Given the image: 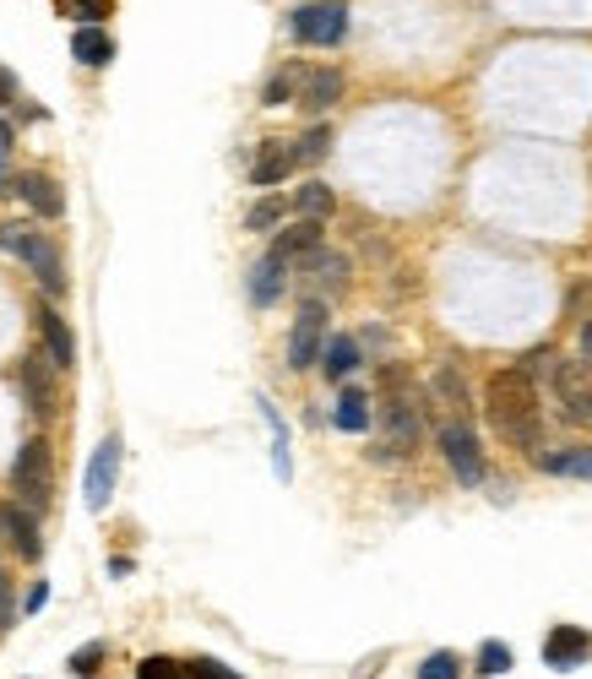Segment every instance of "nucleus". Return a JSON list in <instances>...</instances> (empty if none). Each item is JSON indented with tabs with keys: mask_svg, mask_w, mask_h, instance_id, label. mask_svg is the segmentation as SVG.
<instances>
[{
	"mask_svg": "<svg viewBox=\"0 0 592 679\" xmlns=\"http://www.w3.org/2000/svg\"><path fill=\"white\" fill-rule=\"evenodd\" d=\"M484 408H489V425L506 435L511 446H532L543 419H538V386L527 370H500L489 375V391H484Z\"/></svg>",
	"mask_w": 592,
	"mask_h": 679,
	"instance_id": "nucleus-1",
	"label": "nucleus"
},
{
	"mask_svg": "<svg viewBox=\"0 0 592 679\" xmlns=\"http://www.w3.org/2000/svg\"><path fill=\"white\" fill-rule=\"evenodd\" d=\"M11 490H17V505L28 516H44L50 511V500H55V462H50V440L44 435L22 440V451L11 462Z\"/></svg>",
	"mask_w": 592,
	"mask_h": 679,
	"instance_id": "nucleus-2",
	"label": "nucleus"
},
{
	"mask_svg": "<svg viewBox=\"0 0 592 679\" xmlns=\"http://www.w3.org/2000/svg\"><path fill=\"white\" fill-rule=\"evenodd\" d=\"M0 250L17 255V261H28V267L39 272V283H44L50 300L66 294V261H61V250L50 246L39 229H28V223H0Z\"/></svg>",
	"mask_w": 592,
	"mask_h": 679,
	"instance_id": "nucleus-3",
	"label": "nucleus"
},
{
	"mask_svg": "<svg viewBox=\"0 0 592 679\" xmlns=\"http://www.w3.org/2000/svg\"><path fill=\"white\" fill-rule=\"evenodd\" d=\"M381 430H387L381 457H402V451H413V446H419V435H424V403H419L397 375L387 380V419H381Z\"/></svg>",
	"mask_w": 592,
	"mask_h": 679,
	"instance_id": "nucleus-4",
	"label": "nucleus"
},
{
	"mask_svg": "<svg viewBox=\"0 0 592 679\" xmlns=\"http://www.w3.org/2000/svg\"><path fill=\"white\" fill-rule=\"evenodd\" d=\"M441 451L462 484H484V446L467 419H441Z\"/></svg>",
	"mask_w": 592,
	"mask_h": 679,
	"instance_id": "nucleus-5",
	"label": "nucleus"
},
{
	"mask_svg": "<svg viewBox=\"0 0 592 679\" xmlns=\"http://www.w3.org/2000/svg\"><path fill=\"white\" fill-rule=\"evenodd\" d=\"M342 28H348V6L342 0H316V6H299L288 17V33L299 44H337Z\"/></svg>",
	"mask_w": 592,
	"mask_h": 679,
	"instance_id": "nucleus-6",
	"label": "nucleus"
},
{
	"mask_svg": "<svg viewBox=\"0 0 592 679\" xmlns=\"http://www.w3.org/2000/svg\"><path fill=\"white\" fill-rule=\"evenodd\" d=\"M327 348V305L321 300H305L294 315V337H288V365L294 370H310Z\"/></svg>",
	"mask_w": 592,
	"mask_h": 679,
	"instance_id": "nucleus-7",
	"label": "nucleus"
},
{
	"mask_svg": "<svg viewBox=\"0 0 592 679\" xmlns=\"http://www.w3.org/2000/svg\"><path fill=\"white\" fill-rule=\"evenodd\" d=\"M115 479H120V435H104V440H98V451H93V462H87V479H82V494H87V505H93V511H104V505H109Z\"/></svg>",
	"mask_w": 592,
	"mask_h": 679,
	"instance_id": "nucleus-8",
	"label": "nucleus"
},
{
	"mask_svg": "<svg viewBox=\"0 0 592 679\" xmlns=\"http://www.w3.org/2000/svg\"><path fill=\"white\" fill-rule=\"evenodd\" d=\"M0 544L17 550L22 560L44 555V533H39V516H28L17 500H0Z\"/></svg>",
	"mask_w": 592,
	"mask_h": 679,
	"instance_id": "nucleus-9",
	"label": "nucleus"
},
{
	"mask_svg": "<svg viewBox=\"0 0 592 679\" xmlns=\"http://www.w3.org/2000/svg\"><path fill=\"white\" fill-rule=\"evenodd\" d=\"M588 652H592V636L582 625H554L543 636V664H554V669H577V664H588Z\"/></svg>",
	"mask_w": 592,
	"mask_h": 679,
	"instance_id": "nucleus-10",
	"label": "nucleus"
},
{
	"mask_svg": "<svg viewBox=\"0 0 592 679\" xmlns=\"http://www.w3.org/2000/svg\"><path fill=\"white\" fill-rule=\"evenodd\" d=\"M11 190H17V196H22V201H28L39 218H61V212H66V196H61V186H55L50 175H39V169L17 175V180H11Z\"/></svg>",
	"mask_w": 592,
	"mask_h": 679,
	"instance_id": "nucleus-11",
	"label": "nucleus"
},
{
	"mask_svg": "<svg viewBox=\"0 0 592 679\" xmlns=\"http://www.w3.org/2000/svg\"><path fill=\"white\" fill-rule=\"evenodd\" d=\"M22 397H28V414L33 419H50L55 414V380H50V365L44 359H22Z\"/></svg>",
	"mask_w": 592,
	"mask_h": 679,
	"instance_id": "nucleus-12",
	"label": "nucleus"
},
{
	"mask_svg": "<svg viewBox=\"0 0 592 679\" xmlns=\"http://www.w3.org/2000/svg\"><path fill=\"white\" fill-rule=\"evenodd\" d=\"M299 109L305 115H327L331 104L342 98V71H305V82H299Z\"/></svg>",
	"mask_w": 592,
	"mask_h": 679,
	"instance_id": "nucleus-13",
	"label": "nucleus"
},
{
	"mask_svg": "<svg viewBox=\"0 0 592 679\" xmlns=\"http://www.w3.org/2000/svg\"><path fill=\"white\" fill-rule=\"evenodd\" d=\"M310 250H321V223H316V218H299V223L277 229V240H272L266 255H277V261H305Z\"/></svg>",
	"mask_w": 592,
	"mask_h": 679,
	"instance_id": "nucleus-14",
	"label": "nucleus"
},
{
	"mask_svg": "<svg viewBox=\"0 0 592 679\" xmlns=\"http://www.w3.org/2000/svg\"><path fill=\"white\" fill-rule=\"evenodd\" d=\"M554 391H560V403H565L571 419H592V380L582 365H560L554 370Z\"/></svg>",
	"mask_w": 592,
	"mask_h": 679,
	"instance_id": "nucleus-15",
	"label": "nucleus"
},
{
	"mask_svg": "<svg viewBox=\"0 0 592 679\" xmlns=\"http://www.w3.org/2000/svg\"><path fill=\"white\" fill-rule=\"evenodd\" d=\"M283 283H288V261H277V255H262L256 261V272H251V305H277L283 300Z\"/></svg>",
	"mask_w": 592,
	"mask_h": 679,
	"instance_id": "nucleus-16",
	"label": "nucleus"
},
{
	"mask_svg": "<svg viewBox=\"0 0 592 679\" xmlns=\"http://www.w3.org/2000/svg\"><path fill=\"white\" fill-rule=\"evenodd\" d=\"M39 332H44V348H50V359H55L61 370H71V365H76V343H71V326L50 305L39 310Z\"/></svg>",
	"mask_w": 592,
	"mask_h": 679,
	"instance_id": "nucleus-17",
	"label": "nucleus"
},
{
	"mask_svg": "<svg viewBox=\"0 0 592 679\" xmlns=\"http://www.w3.org/2000/svg\"><path fill=\"white\" fill-rule=\"evenodd\" d=\"M294 169V153H288V142H266L262 153H256V164H251V186L272 190L283 175Z\"/></svg>",
	"mask_w": 592,
	"mask_h": 679,
	"instance_id": "nucleus-18",
	"label": "nucleus"
},
{
	"mask_svg": "<svg viewBox=\"0 0 592 679\" xmlns=\"http://www.w3.org/2000/svg\"><path fill=\"white\" fill-rule=\"evenodd\" d=\"M337 430H348V435H364V430H370V391H359V386H342V397H337Z\"/></svg>",
	"mask_w": 592,
	"mask_h": 679,
	"instance_id": "nucleus-19",
	"label": "nucleus"
},
{
	"mask_svg": "<svg viewBox=\"0 0 592 679\" xmlns=\"http://www.w3.org/2000/svg\"><path fill=\"white\" fill-rule=\"evenodd\" d=\"M71 55H76L82 65H109V61H115V39H109L104 28H76Z\"/></svg>",
	"mask_w": 592,
	"mask_h": 679,
	"instance_id": "nucleus-20",
	"label": "nucleus"
},
{
	"mask_svg": "<svg viewBox=\"0 0 592 679\" xmlns=\"http://www.w3.org/2000/svg\"><path fill=\"white\" fill-rule=\"evenodd\" d=\"M321 365H327V380H342V375H353V365H359V343H353L348 332L327 337V348H321Z\"/></svg>",
	"mask_w": 592,
	"mask_h": 679,
	"instance_id": "nucleus-21",
	"label": "nucleus"
},
{
	"mask_svg": "<svg viewBox=\"0 0 592 679\" xmlns=\"http://www.w3.org/2000/svg\"><path fill=\"white\" fill-rule=\"evenodd\" d=\"M538 468L543 473H560V479H592V451H543L538 457Z\"/></svg>",
	"mask_w": 592,
	"mask_h": 679,
	"instance_id": "nucleus-22",
	"label": "nucleus"
},
{
	"mask_svg": "<svg viewBox=\"0 0 592 679\" xmlns=\"http://www.w3.org/2000/svg\"><path fill=\"white\" fill-rule=\"evenodd\" d=\"M435 403L446 408V419H467V386H462V375L452 365L435 370Z\"/></svg>",
	"mask_w": 592,
	"mask_h": 679,
	"instance_id": "nucleus-23",
	"label": "nucleus"
},
{
	"mask_svg": "<svg viewBox=\"0 0 592 679\" xmlns=\"http://www.w3.org/2000/svg\"><path fill=\"white\" fill-rule=\"evenodd\" d=\"M288 153H294V164H305V169L321 164V158L331 153V125H310L299 142H288Z\"/></svg>",
	"mask_w": 592,
	"mask_h": 679,
	"instance_id": "nucleus-24",
	"label": "nucleus"
},
{
	"mask_svg": "<svg viewBox=\"0 0 592 679\" xmlns=\"http://www.w3.org/2000/svg\"><path fill=\"white\" fill-rule=\"evenodd\" d=\"M305 272H310L316 283H327V289H342V283H348V261L331 255V250H310V255H305Z\"/></svg>",
	"mask_w": 592,
	"mask_h": 679,
	"instance_id": "nucleus-25",
	"label": "nucleus"
},
{
	"mask_svg": "<svg viewBox=\"0 0 592 679\" xmlns=\"http://www.w3.org/2000/svg\"><path fill=\"white\" fill-rule=\"evenodd\" d=\"M305 71H310V65H299V61L277 65V76H272V82H266V87H262V98H266V104H288V98L299 93V82H305Z\"/></svg>",
	"mask_w": 592,
	"mask_h": 679,
	"instance_id": "nucleus-26",
	"label": "nucleus"
},
{
	"mask_svg": "<svg viewBox=\"0 0 592 679\" xmlns=\"http://www.w3.org/2000/svg\"><path fill=\"white\" fill-rule=\"evenodd\" d=\"M294 207H299L305 218H316V223H321V218H327L331 207H337V196H331V190L321 186V180H310V186H299V196H294Z\"/></svg>",
	"mask_w": 592,
	"mask_h": 679,
	"instance_id": "nucleus-27",
	"label": "nucleus"
},
{
	"mask_svg": "<svg viewBox=\"0 0 592 679\" xmlns=\"http://www.w3.org/2000/svg\"><path fill=\"white\" fill-rule=\"evenodd\" d=\"M61 11H66V17H76L82 28H98V22L115 11V0H61Z\"/></svg>",
	"mask_w": 592,
	"mask_h": 679,
	"instance_id": "nucleus-28",
	"label": "nucleus"
},
{
	"mask_svg": "<svg viewBox=\"0 0 592 679\" xmlns=\"http://www.w3.org/2000/svg\"><path fill=\"white\" fill-rule=\"evenodd\" d=\"M419 679H462V658L457 652H430L419 664Z\"/></svg>",
	"mask_w": 592,
	"mask_h": 679,
	"instance_id": "nucleus-29",
	"label": "nucleus"
},
{
	"mask_svg": "<svg viewBox=\"0 0 592 679\" xmlns=\"http://www.w3.org/2000/svg\"><path fill=\"white\" fill-rule=\"evenodd\" d=\"M506 669H511V647H500V641H484V647H478V675L495 679V675H506Z\"/></svg>",
	"mask_w": 592,
	"mask_h": 679,
	"instance_id": "nucleus-30",
	"label": "nucleus"
},
{
	"mask_svg": "<svg viewBox=\"0 0 592 679\" xmlns=\"http://www.w3.org/2000/svg\"><path fill=\"white\" fill-rule=\"evenodd\" d=\"M136 679H191V669H180V664H169V658H147Z\"/></svg>",
	"mask_w": 592,
	"mask_h": 679,
	"instance_id": "nucleus-31",
	"label": "nucleus"
},
{
	"mask_svg": "<svg viewBox=\"0 0 592 679\" xmlns=\"http://www.w3.org/2000/svg\"><path fill=\"white\" fill-rule=\"evenodd\" d=\"M98 664H104V647H98V641H93V647H82V652H71V675L93 679L98 675Z\"/></svg>",
	"mask_w": 592,
	"mask_h": 679,
	"instance_id": "nucleus-32",
	"label": "nucleus"
},
{
	"mask_svg": "<svg viewBox=\"0 0 592 679\" xmlns=\"http://www.w3.org/2000/svg\"><path fill=\"white\" fill-rule=\"evenodd\" d=\"M277 218H283V201H277V196H266L262 207H251V218H245V223H251V229H272Z\"/></svg>",
	"mask_w": 592,
	"mask_h": 679,
	"instance_id": "nucleus-33",
	"label": "nucleus"
},
{
	"mask_svg": "<svg viewBox=\"0 0 592 679\" xmlns=\"http://www.w3.org/2000/svg\"><path fill=\"white\" fill-rule=\"evenodd\" d=\"M191 679H240L234 669H223V664H212V658H197V664H186Z\"/></svg>",
	"mask_w": 592,
	"mask_h": 679,
	"instance_id": "nucleus-34",
	"label": "nucleus"
},
{
	"mask_svg": "<svg viewBox=\"0 0 592 679\" xmlns=\"http://www.w3.org/2000/svg\"><path fill=\"white\" fill-rule=\"evenodd\" d=\"M11 619H17V598H11V576L0 571V630H6Z\"/></svg>",
	"mask_w": 592,
	"mask_h": 679,
	"instance_id": "nucleus-35",
	"label": "nucleus"
},
{
	"mask_svg": "<svg viewBox=\"0 0 592 679\" xmlns=\"http://www.w3.org/2000/svg\"><path fill=\"white\" fill-rule=\"evenodd\" d=\"M44 604H50V587H44V582H39V587H28V604H22V609H28V615H39Z\"/></svg>",
	"mask_w": 592,
	"mask_h": 679,
	"instance_id": "nucleus-36",
	"label": "nucleus"
},
{
	"mask_svg": "<svg viewBox=\"0 0 592 679\" xmlns=\"http://www.w3.org/2000/svg\"><path fill=\"white\" fill-rule=\"evenodd\" d=\"M11 98H17V76L0 65V104H11Z\"/></svg>",
	"mask_w": 592,
	"mask_h": 679,
	"instance_id": "nucleus-37",
	"label": "nucleus"
},
{
	"mask_svg": "<svg viewBox=\"0 0 592 679\" xmlns=\"http://www.w3.org/2000/svg\"><path fill=\"white\" fill-rule=\"evenodd\" d=\"M582 359H588V365H592V321H588V326H582Z\"/></svg>",
	"mask_w": 592,
	"mask_h": 679,
	"instance_id": "nucleus-38",
	"label": "nucleus"
}]
</instances>
